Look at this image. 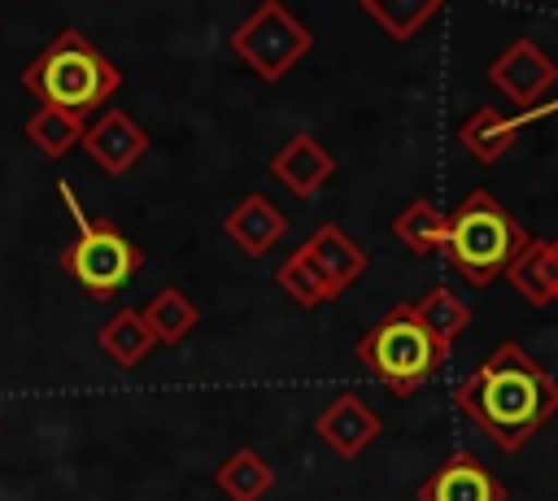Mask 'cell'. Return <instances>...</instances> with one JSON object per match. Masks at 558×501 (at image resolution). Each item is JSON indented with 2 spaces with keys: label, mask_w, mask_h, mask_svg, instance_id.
<instances>
[{
  "label": "cell",
  "mask_w": 558,
  "mask_h": 501,
  "mask_svg": "<svg viewBox=\"0 0 558 501\" xmlns=\"http://www.w3.org/2000/svg\"><path fill=\"white\" fill-rule=\"evenodd\" d=\"M458 405L484 427L497 444H519L532 436L558 405V388L532 366L514 344H501L480 370H471L458 388Z\"/></svg>",
  "instance_id": "obj_1"
},
{
  "label": "cell",
  "mask_w": 558,
  "mask_h": 501,
  "mask_svg": "<svg viewBox=\"0 0 558 501\" xmlns=\"http://www.w3.org/2000/svg\"><path fill=\"white\" fill-rule=\"evenodd\" d=\"M26 83L48 100V105H61V109H87L96 100H105L118 83L113 65L92 48L83 44L74 30H65L26 74Z\"/></svg>",
  "instance_id": "obj_2"
},
{
  "label": "cell",
  "mask_w": 558,
  "mask_h": 501,
  "mask_svg": "<svg viewBox=\"0 0 558 501\" xmlns=\"http://www.w3.org/2000/svg\"><path fill=\"white\" fill-rule=\"evenodd\" d=\"M362 362H371V370L379 379H388L397 392L418 388L436 362H440V335L423 322L418 309H392L366 340H362Z\"/></svg>",
  "instance_id": "obj_3"
},
{
  "label": "cell",
  "mask_w": 558,
  "mask_h": 501,
  "mask_svg": "<svg viewBox=\"0 0 558 501\" xmlns=\"http://www.w3.org/2000/svg\"><path fill=\"white\" fill-rule=\"evenodd\" d=\"M519 244H523V235H519V227L493 205V196H484V192H475L462 209H458V218L449 222V253H453V261L475 279V283H488L514 253H519Z\"/></svg>",
  "instance_id": "obj_4"
},
{
  "label": "cell",
  "mask_w": 558,
  "mask_h": 501,
  "mask_svg": "<svg viewBox=\"0 0 558 501\" xmlns=\"http://www.w3.org/2000/svg\"><path fill=\"white\" fill-rule=\"evenodd\" d=\"M65 266H70V274H74L87 292L109 296V292H118V288L135 274L140 253H135V244H131L126 235H118L113 227H83L78 244L65 253Z\"/></svg>",
  "instance_id": "obj_5"
},
{
  "label": "cell",
  "mask_w": 558,
  "mask_h": 501,
  "mask_svg": "<svg viewBox=\"0 0 558 501\" xmlns=\"http://www.w3.org/2000/svg\"><path fill=\"white\" fill-rule=\"evenodd\" d=\"M497 484L484 466L475 462H449L432 484H427V501H497Z\"/></svg>",
  "instance_id": "obj_6"
}]
</instances>
